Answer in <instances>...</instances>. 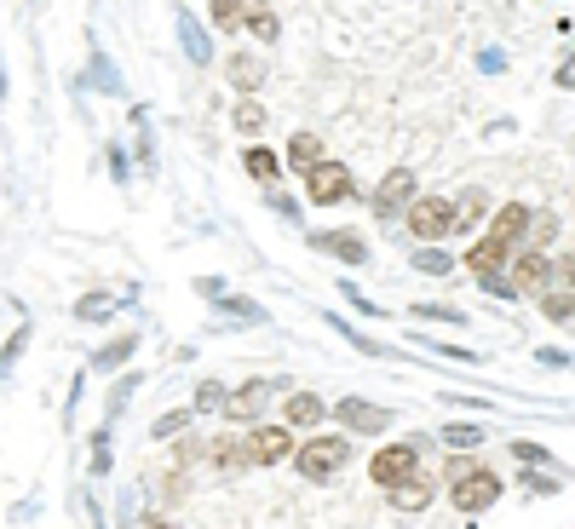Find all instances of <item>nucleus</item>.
<instances>
[{
	"label": "nucleus",
	"mask_w": 575,
	"mask_h": 529,
	"mask_svg": "<svg viewBox=\"0 0 575 529\" xmlns=\"http://www.w3.org/2000/svg\"><path fill=\"white\" fill-rule=\"evenodd\" d=\"M179 41H184V58L207 69V58H213V41H207V29L190 18V12H179Z\"/></svg>",
	"instance_id": "2eb2a0df"
},
{
	"label": "nucleus",
	"mask_w": 575,
	"mask_h": 529,
	"mask_svg": "<svg viewBox=\"0 0 575 529\" xmlns=\"http://www.w3.org/2000/svg\"><path fill=\"white\" fill-rule=\"evenodd\" d=\"M334 420H340L345 432H386L391 426V409H380V403H363V397H340L334 403Z\"/></svg>",
	"instance_id": "6e6552de"
},
{
	"label": "nucleus",
	"mask_w": 575,
	"mask_h": 529,
	"mask_svg": "<svg viewBox=\"0 0 575 529\" xmlns=\"http://www.w3.org/2000/svg\"><path fill=\"white\" fill-rule=\"evenodd\" d=\"M345 460H351V437H345V432H311V437L294 449L299 478H311V483H328V478L345 466Z\"/></svg>",
	"instance_id": "f257e3e1"
},
{
	"label": "nucleus",
	"mask_w": 575,
	"mask_h": 529,
	"mask_svg": "<svg viewBox=\"0 0 575 529\" xmlns=\"http://www.w3.org/2000/svg\"><path fill=\"white\" fill-rule=\"evenodd\" d=\"M282 414H288V426H299V432H311V426H322V414H328V403H322V397H311V391H294V397L282 403Z\"/></svg>",
	"instance_id": "f8f14e48"
},
{
	"label": "nucleus",
	"mask_w": 575,
	"mask_h": 529,
	"mask_svg": "<svg viewBox=\"0 0 575 529\" xmlns=\"http://www.w3.org/2000/svg\"><path fill=\"white\" fill-rule=\"evenodd\" d=\"M317 161H322V138H317V133H294V144H288V167L305 179Z\"/></svg>",
	"instance_id": "f3484780"
},
{
	"label": "nucleus",
	"mask_w": 575,
	"mask_h": 529,
	"mask_svg": "<svg viewBox=\"0 0 575 529\" xmlns=\"http://www.w3.org/2000/svg\"><path fill=\"white\" fill-rule=\"evenodd\" d=\"M230 121H236V133L259 138V127H265V110H259V104H253V98H242V104H236V115H230Z\"/></svg>",
	"instance_id": "5701e85b"
},
{
	"label": "nucleus",
	"mask_w": 575,
	"mask_h": 529,
	"mask_svg": "<svg viewBox=\"0 0 575 529\" xmlns=\"http://www.w3.org/2000/svg\"><path fill=\"white\" fill-rule=\"evenodd\" d=\"M305 196L317 207H334V202H345L351 196V167H340V161H328L322 156L311 173H305Z\"/></svg>",
	"instance_id": "20e7f679"
},
{
	"label": "nucleus",
	"mask_w": 575,
	"mask_h": 529,
	"mask_svg": "<svg viewBox=\"0 0 575 529\" xmlns=\"http://www.w3.org/2000/svg\"><path fill=\"white\" fill-rule=\"evenodd\" d=\"M242 167H248V179H259V184H276V173H282V161H276L271 150H265V144H248Z\"/></svg>",
	"instance_id": "aec40b11"
},
{
	"label": "nucleus",
	"mask_w": 575,
	"mask_h": 529,
	"mask_svg": "<svg viewBox=\"0 0 575 529\" xmlns=\"http://www.w3.org/2000/svg\"><path fill=\"white\" fill-rule=\"evenodd\" d=\"M150 529H173V524H150Z\"/></svg>",
	"instance_id": "473e14b6"
},
{
	"label": "nucleus",
	"mask_w": 575,
	"mask_h": 529,
	"mask_svg": "<svg viewBox=\"0 0 575 529\" xmlns=\"http://www.w3.org/2000/svg\"><path fill=\"white\" fill-rule=\"evenodd\" d=\"M317 248H328V253H340L345 265H363V259H368V248H363V236H351V230H334V236H317Z\"/></svg>",
	"instance_id": "6ab92c4d"
},
{
	"label": "nucleus",
	"mask_w": 575,
	"mask_h": 529,
	"mask_svg": "<svg viewBox=\"0 0 575 529\" xmlns=\"http://www.w3.org/2000/svg\"><path fill=\"white\" fill-rule=\"evenodd\" d=\"M248 35H253V41H265V46H271L276 35H282V23H276V12H271V6H253V18H248Z\"/></svg>",
	"instance_id": "412c9836"
},
{
	"label": "nucleus",
	"mask_w": 575,
	"mask_h": 529,
	"mask_svg": "<svg viewBox=\"0 0 575 529\" xmlns=\"http://www.w3.org/2000/svg\"><path fill=\"white\" fill-rule=\"evenodd\" d=\"M259 409H265V386H259V380H248V386H236V391H230V403H225V414L236 420V426H248V420H259Z\"/></svg>",
	"instance_id": "4468645a"
},
{
	"label": "nucleus",
	"mask_w": 575,
	"mask_h": 529,
	"mask_svg": "<svg viewBox=\"0 0 575 529\" xmlns=\"http://www.w3.org/2000/svg\"><path fill=\"white\" fill-rule=\"evenodd\" d=\"M501 495V478L489 472V466H472L466 478H455V506L460 512H483V506H495Z\"/></svg>",
	"instance_id": "0eeeda50"
},
{
	"label": "nucleus",
	"mask_w": 575,
	"mask_h": 529,
	"mask_svg": "<svg viewBox=\"0 0 575 529\" xmlns=\"http://www.w3.org/2000/svg\"><path fill=\"white\" fill-rule=\"evenodd\" d=\"M190 414H196V409H190ZM190 414H167V420H156V437H173L184 420H190Z\"/></svg>",
	"instance_id": "c756f323"
},
{
	"label": "nucleus",
	"mask_w": 575,
	"mask_h": 529,
	"mask_svg": "<svg viewBox=\"0 0 575 529\" xmlns=\"http://www.w3.org/2000/svg\"><path fill=\"white\" fill-rule=\"evenodd\" d=\"M225 403H230V391L219 386V380H202V386H196V403H190V409L207 414V409H225Z\"/></svg>",
	"instance_id": "b1692460"
},
{
	"label": "nucleus",
	"mask_w": 575,
	"mask_h": 529,
	"mask_svg": "<svg viewBox=\"0 0 575 529\" xmlns=\"http://www.w3.org/2000/svg\"><path fill=\"white\" fill-rule=\"evenodd\" d=\"M294 426H253L248 432V466H276V460H294Z\"/></svg>",
	"instance_id": "39448f33"
},
{
	"label": "nucleus",
	"mask_w": 575,
	"mask_h": 529,
	"mask_svg": "<svg viewBox=\"0 0 575 529\" xmlns=\"http://www.w3.org/2000/svg\"><path fill=\"white\" fill-rule=\"evenodd\" d=\"M414 466H420V443H386L380 455L368 460V478L380 489H397L403 478H414Z\"/></svg>",
	"instance_id": "7ed1b4c3"
},
{
	"label": "nucleus",
	"mask_w": 575,
	"mask_h": 529,
	"mask_svg": "<svg viewBox=\"0 0 575 529\" xmlns=\"http://www.w3.org/2000/svg\"><path fill=\"white\" fill-rule=\"evenodd\" d=\"M104 311H110V299H104V294H92V299H81V317H104Z\"/></svg>",
	"instance_id": "7c9ffc66"
},
{
	"label": "nucleus",
	"mask_w": 575,
	"mask_h": 529,
	"mask_svg": "<svg viewBox=\"0 0 575 529\" xmlns=\"http://www.w3.org/2000/svg\"><path fill=\"white\" fill-rule=\"evenodd\" d=\"M127 357H133V340L121 334V340H115V345H104V351H98V368H121V363H127Z\"/></svg>",
	"instance_id": "bb28decb"
},
{
	"label": "nucleus",
	"mask_w": 575,
	"mask_h": 529,
	"mask_svg": "<svg viewBox=\"0 0 575 529\" xmlns=\"http://www.w3.org/2000/svg\"><path fill=\"white\" fill-rule=\"evenodd\" d=\"M495 236L501 242H518V236H529V207L524 202H506V207H495Z\"/></svg>",
	"instance_id": "dca6fc26"
},
{
	"label": "nucleus",
	"mask_w": 575,
	"mask_h": 529,
	"mask_svg": "<svg viewBox=\"0 0 575 529\" xmlns=\"http://www.w3.org/2000/svg\"><path fill=\"white\" fill-rule=\"evenodd\" d=\"M253 6H271V0H253Z\"/></svg>",
	"instance_id": "72a5a7b5"
},
{
	"label": "nucleus",
	"mask_w": 575,
	"mask_h": 529,
	"mask_svg": "<svg viewBox=\"0 0 575 529\" xmlns=\"http://www.w3.org/2000/svg\"><path fill=\"white\" fill-rule=\"evenodd\" d=\"M506 253H512V242H501V236L489 230V236H478V242L466 248V271L478 276V282H501V265H512Z\"/></svg>",
	"instance_id": "423d86ee"
},
{
	"label": "nucleus",
	"mask_w": 575,
	"mask_h": 529,
	"mask_svg": "<svg viewBox=\"0 0 575 529\" xmlns=\"http://www.w3.org/2000/svg\"><path fill=\"white\" fill-rule=\"evenodd\" d=\"M547 282H552V259L541 248H518V253H512V288H518V294L547 288Z\"/></svg>",
	"instance_id": "9d476101"
},
{
	"label": "nucleus",
	"mask_w": 575,
	"mask_h": 529,
	"mask_svg": "<svg viewBox=\"0 0 575 529\" xmlns=\"http://www.w3.org/2000/svg\"><path fill=\"white\" fill-rule=\"evenodd\" d=\"M541 311H547L552 322H570L575 317V294H570V288H564V294H547V299H541Z\"/></svg>",
	"instance_id": "a878e982"
},
{
	"label": "nucleus",
	"mask_w": 575,
	"mask_h": 529,
	"mask_svg": "<svg viewBox=\"0 0 575 529\" xmlns=\"http://www.w3.org/2000/svg\"><path fill=\"white\" fill-rule=\"evenodd\" d=\"M207 12H213V23H219V29H248L253 0H207Z\"/></svg>",
	"instance_id": "a211bd4d"
},
{
	"label": "nucleus",
	"mask_w": 575,
	"mask_h": 529,
	"mask_svg": "<svg viewBox=\"0 0 575 529\" xmlns=\"http://www.w3.org/2000/svg\"><path fill=\"white\" fill-rule=\"evenodd\" d=\"M483 213H489V196H483V190H466V196H460V230H472Z\"/></svg>",
	"instance_id": "393cba45"
},
{
	"label": "nucleus",
	"mask_w": 575,
	"mask_h": 529,
	"mask_svg": "<svg viewBox=\"0 0 575 529\" xmlns=\"http://www.w3.org/2000/svg\"><path fill=\"white\" fill-rule=\"evenodd\" d=\"M432 495H437V483L414 472V478H403L397 489H391V506H397V512H426V506H432Z\"/></svg>",
	"instance_id": "9b49d317"
},
{
	"label": "nucleus",
	"mask_w": 575,
	"mask_h": 529,
	"mask_svg": "<svg viewBox=\"0 0 575 529\" xmlns=\"http://www.w3.org/2000/svg\"><path fill=\"white\" fill-rule=\"evenodd\" d=\"M409 202H414V173L409 167H391L386 179L374 184V213L391 219V213H409Z\"/></svg>",
	"instance_id": "1a4fd4ad"
},
{
	"label": "nucleus",
	"mask_w": 575,
	"mask_h": 529,
	"mask_svg": "<svg viewBox=\"0 0 575 529\" xmlns=\"http://www.w3.org/2000/svg\"><path fill=\"white\" fill-rule=\"evenodd\" d=\"M230 87L242 92V98H253V92L265 87V64H259V58H253V52H236V58H230Z\"/></svg>",
	"instance_id": "ddd939ff"
},
{
	"label": "nucleus",
	"mask_w": 575,
	"mask_h": 529,
	"mask_svg": "<svg viewBox=\"0 0 575 529\" xmlns=\"http://www.w3.org/2000/svg\"><path fill=\"white\" fill-rule=\"evenodd\" d=\"M449 265H455V259H449V253H443V242H426V248H420V253H414V271H426V276H443V271H449Z\"/></svg>",
	"instance_id": "4be33fe9"
},
{
	"label": "nucleus",
	"mask_w": 575,
	"mask_h": 529,
	"mask_svg": "<svg viewBox=\"0 0 575 529\" xmlns=\"http://www.w3.org/2000/svg\"><path fill=\"white\" fill-rule=\"evenodd\" d=\"M443 437H449L455 449H478V443H483V432H478V426H449Z\"/></svg>",
	"instance_id": "cd10ccee"
},
{
	"label": "nucleus",
	"mask_w": 575,
	"mask_h": 529,
	"mask_svg": "<svg viewBox=\"0 0 575 529\" xmlns=\"http://www.w3.org/2000/svg\"><path fill=\"white\" fill-rule=\"evenodd\" d=\"M552 276H558L564 288H575V248H570V253H558V259H552Z\"/></svg>",
	"instance_id": "c85d7f7f"
},
{
	"label": "nucleus",
	"mask_w": 575,
	"mask_h": 529,
	"mask_svg": "<svg viewBox=\"0 0 575 529\" xmlns=\"http://www.w3.org/2000/svg\"><path fill=\"white\" fill-rule=\"evenodd\" d=\"M403 225H409L420 242H443L449 230H460V202H449V196H420V202H409Z\"/></svg>",
	"instance_id": "f03ea898"
},
{
	"label": "nucleus",
	"mask_w": 575,
	"mask_h": 529,
	"mask_svg": "<svg viewBox=\"0 0 575 529\" xmlns=\"http://www.w3.org/2000/svg\"><path fill=\"white\" fill-rule=\"evenodd\" d=\"M558 87H575V58H564V64H558Z\"/></svg>",
	"instance_id": "2f4dec72"
}]
</instances>
